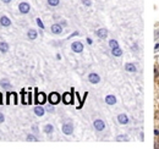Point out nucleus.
<instances>
[{"label":"nucleus","instance_id":"nucleus-1","mask_svg":"<svg viewBox=\"0 0 159 149\" xmlns=\"http://www.w3.org/2000/svg\"><path fill=\"white\" fill-rule=\"evenodd\" d=\"M49 103L51 104V105H55V104H58L59 102H60V95H59V93H56V92H53V93H50L49 94Z\"/></svg>","mask_w":159,"mask_h":149},{"label":"nucleus","instance_id":"nucleus-2","mask_svg":"<svg viewBox=\"0 0 159 149\" xmlns=\"http://www.w3.org/2000/svg\"><path fill=\"white\" fill-rule=\"evenodd\" d=\"M62 132L65 133V134H67V136H70V134H72V132H74V126H72V124H65L62 126Z\"/></svg>","mask_w":159,"mask_h":149},{"label":"nucleus","instance_id":"nucleus-3","mask_svg":"<svg viewBox=\"0 0 159 149\" xmlns=\"http://www.w3.org/2000/svg\"><path fill=\"white\" fill-rule=\"evenodd\" d=\"M71 48H72V50L75 53H81L83 50V44L81 42H74L72 45H71Z\"/></svg>","mask_w":159,"mask_h":149},{"label":"nucleus","instance_id":"nucleus-4","mask_svg":"<svg viewBox=\"0 0 159 149\" xmlns=\"http://www.w3.org/2000/svg\"><path fill=\"white\" fill-rule=\"evenodd\" d=\"M62 102L65 104H71L74 103V95L71 93H64L62 95Z\"/></svg>","mask_w":159,"mask_h":149},{"label":"nucleus","instance_id":"nucleus-5","mask_svg":"<svg viewBox=\"0 0 159 149\" xmlns=\"http://www.w3.org/2000/svg\"><path fill=\"white\" fill-rule=\"evenodd\" d=\"M93 125H94V128L97 131H103L105 128V124H104L103 120H95Z\"/></svg>","mask_w":159,"mask_h":149},{"label":"nucleus","instance_id":"nucleus-6","mask_svg":"<svg viewBox=\"0 0 159 149\" xmlns=\"http://www.w3.org/2000/svg\"><path fill=\"white\" fill-rule=\"evenodd\" d=\"M29 4H27V3H21L20 5H18V10H20V12L21 14H28L29 12Z\"/></svg>","mask_w":159,"mask_h":149},{"label":"nucleus","instance_id":"nucleus-7","mask_svg":"<svg viewBox=\"0 0 159 149\" xmlns=\"http://www.w3.org/2000/svg\"><path fill=\"white\" fill-rule=\"evenodd\" d=\"M88 81H89L91 83H93V84H97V83L100 82V77H99L97 73H91V75L88 76Z\"/></svg>","mask_w":159,"mask_h":149},{"label":"nucleus","instance_id":"nucleus-8","mask_svg":"<svg viewBox=\"0 0 159 149\" xmlns=\"http://www.w3.org/2000/svg\"><path fill=\"white\" fill-rule=\"evenodd\" d=\"M45 100H47V97H45L44 93H38L36 95V103L37 104H44Z\"/></svg>","mask_w":159,"mask_h":149},{"label":"nucleus","instance_id":"nucleus-9","mask_svg":"<svg viewBox=\"0 0 159 149\" xmlns=\"http://www.w3.org/2000/svg\"><path fill=\"white\" fill-rule=\"evenodd\" d=\"M51 32H53L54 34H60V33L62 32V27H61V24H58V23L53 24V26H51Z\"/></svg>","mask_w":159,"mask_h":149},{"label":"nucleus","instance_id":"nucleus-10","mask_svg":"<svg viewBox=\"0 0 159 149\" xmlns=\"http://www.w3.org/2000/svg\"><path fill=\"white\" fill-rule=\"evenodd\" d=\"M97 36L100 39H105L108 37V31H107L105 28H100V29H98V31H97Z\"/></svg>","mask_w":159,"mask_h":149},{"label":"nucleus","instance_id":"nucleus-11","mask_svg":"<svg viewBox=\"0 0 159 149\" xmlns=\"http://www.w3.org/2000/svg\"><path fill=\"white\" fill-rule=\"evenodd\" d=\"M0 24L4 26V27H9V26H11V21H10L9 17L3 16V17H0Z\"/></svg>","mask_w":159,"mask_h":149},{"label":"nucleus","instance_id":"nucleus-12","mask_svg":"<svg viewBox=\"0 0 159 149\" xmlns=\"http://www.w3.org/2000/svg\"><path fill=\"white\" fill-rule=\"evenodd\" d=\"M117 121L121 124V125H126L127 122H129V117H127L125 114H120L117 116Z\"/></svg>","mask_w":159,"mask_h":149},{"label":"nucleus","instance_id":"nucleus-13","mask_svg":"<svg viewBox=\"0 0 159 149\" xmlns=\"http://www.w3.org/2000/svg\"><path fill=\"white\" fill-rule=\"evenodd\" d=\"M27 37H28L31 40H34V39L38 37V33H37L36 29H29L28 33H27Z\"/></svg>","mask_w":159,"mask_h":149},{"label":"nucleus","instance_id":"nucleus-14","mask_svg":"<svg viewBox=\"0 0 159 149\" xmlns=\"http://www.w3.org/2000/svg\"><path fill=\"white\" fill-rule=\"evenodd\" d=\"M105 103L108 104V105H114L115 103H116V98L114 97V95H107L105 97Z\"/></svg>","mask_w":159,"mask_h":149},{"label":"nucleus","instance_id":"nucleus-15","mask_svg":"<svg viewBox=\"0 0 159 149\" xmlns=\"http://www.w3.org/2000/svg\"><path fill=\"white\" fill-rule=\"evenodd\" d=\"M125 70L129 71V72H136L137 69H136V66H135L134 64H130V63H129V64L125 65Z\"/></svg>","mask_w":159,"mask_h":149},{"label":"nucleus","instance_id":"nucleus-16","mask_svg":"<svg viewBox=\"0 0 159 149\" xmlns=\"http://www.w3.org/2000/svg\"><path fill=\"white\" fill-rule=\"evenodd\" d=\"M0 86H1L3 88H5V89H10V87H11L10 82H9L6 78H4V79H1V81H0Z\"/></svg>","mask_w":159,"mask_h":149},{"label":"nucleus","instance_id":"nucleus-17","mask_svg":"<svg viewBox=\"0 0 159 149\" xmlns=\"http://www.w3.org/2000/svg\"><path fill=\"white\" fill-rule=\"evenodd\" d=\"M111 54L114 55V56H116V57H119V56H121L122 55V50L117 47V48H114V49H111Z\"/></svg>","mask_w":159,"mask_h":149},{"label":"nucleus","instance_id":"nucleus-18","mask_svg":"<svg viewBox=\"0 0 159 149\" xmlns=\"http://www.w3.org/2000/svg\"><path fill=\"white\" fill-rule=\"evenodd\" d=\"M34 114H36L37 116H43V115H44V109H43V106H36V108H34Z\"/></svg>","mask_w":159,"mask_h":149},{"label":"nucleus","instance_id":"nucleus-19","mask_svg":"<svg viewBox=\"0 0 159 149\" xmlns=\"http://www.w3.org/2000/svg\"><path fill=\"white\" fill-rule=\"evenodd\" d=\"M9 50V44L6 42H1L0 43V51L1 53H6Z\"/></svg>","mask_w":159,"mask_h":149},{"label":"nucleus","instance_id":"nucleus-20","mask_svg":"<svg viewBox=\"0 0 159 149\" xmlns=\"http://www.w3.org/2000/svg\"><path fill=\"white\" fill-rule=\"evenodd\" d=\"M44 131H45V133H51V132L54 131V127H53V125H45V127H44Z\"/></svg>","mask_w":159,"mask_h":149},{"label":"nucleus","instance_id":"nucleus-21","mask_svg":"<svg viewBox=\"0 0 159 149\" xmlns=\"http://www.w3.org/2000/svg\"><path fill=\"white\" fill-rule=\"evenodd\" d=\"M109 45H110L111 49H114V48H117V47H119V43H117L115 39H111V40L109 42Z\"/></svg>","mask_w":159,"mask_h":149},{"label":"nucleus","instance_id":"nucleus-22","mask_svg":"<svg viewBox=\"0 0 159 149\" xmlns=\"http://www.w3.org/2000/svg\"><path fill=\"white\" fill-rule=\"evenodd\" d=\"M48 4L50 6H58L59 5V0H48Z\"/></svg>","mask_w":159,"mask_h":149},{"label":"nucleus","instance_id":"nucleus-23","mask_svg":"<svg viewBox=\"0 0 159 149\" xmlns=\"http://www.w3.org/2000/svg\"><path fill=\"white\" fill-rule=\"evenodd\" d=\"M36 22H37V24L39 26V28L44 29V24H43V22H42V20H41V18H37V20H36Z\"/></svg>","mask_w":159,"mask_h":149},{"label":"nucleus","instance_id":"nucleus-24","mask_svg":"<svg viewBox=\"0 0 159 149\" xmlns=\"http://www.w3.org/2000/svg\"><path fill=\"white\" fill-rule=\"evenodd\" d=\"M27 141H33V142H36V141H37V137L32 136V134H28V136H27Z\"/></svg>","mask_w":159,"mask_h":149},{"label":"nucleus","instance_id":"nucleus-25","mask_svg":"<svg viewBox=\"0 0 159 149\" xmlns=\"http://www.w3.org/2000/svg\"><path fill=\"white\" fill-rule=\"evenodd\" d=\"M116 139H117V141H127L129 138H127L126 136H119V137H117Z\"/></svg>","mask_w":159,"mask_h":149},{"label":"nucleus","instance_id":"nucleus-26","mask_svg":"<svg viewBox=\"0 0 159 149\" xmlns=\"http://www.w3.org/2000/svg\"><path fill=\"white\" fill-rule=\"evenodd\" d=\"M82 3H83L86 6H91V4H92V3H91V0H83Z\"/></svg>","mask_w":159,"mask_h":149},{"label":"nucleus","instance_id":"nucleus-27","mask_svg":"<svg viewBox=\"0 0 159 149\" xmlns=\"http://www.w3.org/2000/svg\"><path fill=\"white\" fill-rule=\"evenodd\" d=\"M4 122V115L3 114H0V124Z\"/></svg>","mask_w":159,"mask_h":149},{"label":"nucleus","instance_id":"nucleus-28","mask_svg":"<svg viewBox=\"0 0 159 149\" xmlns=\"http://www.w3.org/2000/svg\"><path fill=\"white\" fill-rule=\"evenodd\" d=\"M1 1H3V3H5V4H9V3L11 1V0H1Z\"/></svg>","mask_w":159,"mask_h":149},{"label":"nucleus","instance_id":"nucleus-29","mask_svg":"<svg viewBox=\"0 0 159 149\" xmlns=\"http://www.w3.org/2000/svg\"><path fill=\"white\" fill-rule=\"evenodd\" d=\"M48 110H49V111H53L54 108H53V106H48Z\"/></svg>","mask_w":159,"mask_h":149},{"label":"nucleus","instance_id":"nucleus-30","mask_svg":"<svg viewBox=\"0 0 159 149\" xmlns=\"http://www.w3.org/2000/svg\"><path fill=\"white\" fill-rule=\"evenodd\" d=\"M77 34H78V32H75V33L71 34V37H75V36H77Z\"/></svg>","mask_w":159,"mask_h":149},{"label":"nucleus","instance_id":"nucleus-31","mask_svg":"<svg viewBox=\"0 0 159 149\" xmlns=\"http://www.w3.org/2000/svg\"><path fill=\"white\" fill-rule=\"evenodd\" d=\"M61 26H66V22L65 21H61Z\"/></svg>","mask_w":159,"mask_h":149},{"label":"nucleus","instance_id":"nucleus-32","mask_svg":"<svg viewBox=\"0 0 159 149\" xmlns=\"http://www.w3.org/2000/svg\"><path fill=\"white\" fill-rule=\"evenodd\" d=\"M87 42H88V44H92V39H89V38H88V39H87Z\"/></svg>","mask_w":159,"mask_h":149},{"label":"nucleus","instance_id":"nucleus-33","mask_svg":"<svg viewBox=\"0 0 159 149\" xmlns=\"http://www.w3.org/2000/svg\"><path fill=\"white\" fill-rule=\"evenodd\" d=\"M154 133H155L157 136H159V131H158V130H155V131H154Z\"/></svg>","mask_w":159,"mask_h":149},{"label":"nucleus","instance_id":"nucleus-34","mask_svg":"<svg viewBox=\"0 0 159 149\" xmlns=\"http://www.w3.org/2000/svg\"><path fill=\"white\" fill-rule=\"evenodd\" d=\"M0 103H1V93H0Z\"/></svg>","mask_w":159,"mask_h":149}]
</instances>
